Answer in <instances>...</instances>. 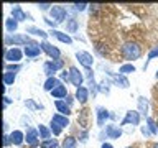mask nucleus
I'll return each mask as SVG.
<instances>
[{
  "mask_svg": "<svg viewBox=\"0 0 158 148\" xmlns=\"http://www.w3.org/2000/svg\"><path fill=\"white\" fill-rule=\"evenodd\" d=\"M8 104H12V101H10V99H8L7 96H3V107H7Z\"/></svg>",
  "mask_w": 158,
  "mask_h": 148,
  "instance_id": "a18cd8bd",
  "label": "nucleus"
},
{
  "mask_svg": "<svg viewBox=\"0 0 158 148\" xmlns=\"http://www.w3.org/2000/svg\"><path fill=\"white\" fill-rule=\"evenodd\" d=\"M155 89H156V92H158V82H156V86H155Z\"/></svg>",
  "mask_w": 158,
  "mask_h": 148,
  "instance_id": "603ef678",
  "label": "nucleus"
},
{
  "mask_svg": "<svg viewBox=\"0 0 158 148\" xmlns=\"http://www.w3.org/2000/svg\"><path fill=\"white\" fill-rule=\"evenodd\" d=\"M73 7H74L76 12H84V10H87V7H91V5L86 3V2H81V3H74Z\"/></svg>",
  "mask_w": 158,
  "mask_h": 148,
  "instance_id": "e433bc0d",
  "label": "nucleus"
},
{
  "mask_svg": "<svg viewBox=\"0 0 158 148\" xmlns=\"http://www.w3.org/2000/svg\"><path fill=\"white\" fill-rule=\"evenodd\" d=\"M49 15H51V18L56 23H63L68 17V12L64 7H61V5H53V8L49 10Z\"/></svg>",
  "mask_w": 158,
  "mask_h": 148,
  "instance_id": "0eeeda50",
  "label": "nucleus"
},
{
  "mask_svg": "<svg viewBox=\"0 0 158 148\" xmlns=\"http://www.w3.org/2000/svg\"><path fill=\"white\" fill-rule=\"evenodd\" d=\"M76 59L79 61V64H82V66L86 68V69H91L92 64H94L92 54L87 53V51H77V53H76Z\"/></svg>",
  "mask_w": 158,
  "mask_h": 148,
  "instance_id": "9b49d317",
  "label": "nucleus"
},
{
  "mask_svg": "<svg viewBox=\"0 0 158 148\" xmlns=\"http://www.w3.org/2000/svg\"><path fill=\"white\" fill-rule=\"evenodd\" d=\"M156 123H158V122H156Z\"/></svg>",
  "mask_w": 158,
  "mask_h": 148,
  "instance_id": "5fc2aeb1",
  "label": "nucleus"
},
{
  "mask_svg": "<svg viewBox=\"0 0 158 148\" xmlns=\"http://www.w3.org/2000/svg\"><path fill=\"white\" fill-rule=\"evenodd\" d=\"M140 130H142V135H143V137H145V138L152 135V132H150V130H148V127H147V125H145V127H142V128H140Z\"/></svg>",
  "mask_w": 158,
  "mask_h": 148,
  "instance_id": "a19ab883",
  "label": "nucleus"
},
{
  "mask_svg": "<svg viewBox=\"0 0 158 148\" xmlns=\"http://www.w3.org/2000/svg\"><path fill=\"white\" fill-rule=\"evenodd\" d=\"M155 58H158V46H155V48H152V49H150L147 61H145V64H143V69H147V68H148V64H150V61H152V59H155Z\"/></svg>",
  "mask_w": 158,
  "mask_h": 148,
  "instance_id": "7c9ffc66",
  "label": "nucleus"
},
{
  "mask_svg": "<svg viewBox=\"0 0 158 148\" xmlns=\"http://www.w3.org/2000/svg\"><path fill=\"white\" fill-rule=\"evenodd\" d=\"M102 135L112 138V140H117V138L122 137V128L118 125H106V133H102Z\"/></svg>",
  "mask_w": 158,
  "mask_h": 148,
  "instance_id": "4468645a",
  "label": "nucleus"
},
{
  "mask_svg": "<svg viewBox=\"0 0 158 148\" xmlns=\"http://www.w3.org/2000/svg\"><path fill=\"white\" fill-rule=\"evenodd\" d=\"M140 56H142V48H140V44H138V43H135V41L123 43V46H122V58L125 59V61L132 63V61H135V59H138Z\"/></svg>",
  "mask_w": 158,
  "mask_h": 148,
  "instance_id": "f257e3e1",
  "label": "nucleus"
},
{
  "mask_svg": "<svg viewBox=\"0 0 158 148\" xmlns=\"http://www.w3.org/2000/svg\"><path fill=\"white\" fill-rule=\"evenodd\" d=\"M3 41H5L7 46H10V44H13V46H27V44H30L33 39H30L28 35H18V33H15V35H7Z\"/></svg>",
  "mask_w": 158,
  "mask_h": 148,
  "instance_id": "f03ea898",
  "label": "nucleus"
},
{
  "mask_svg": "<svg viewBox=\"0 0 158 148\" xmlns=\"http://www.w3.org/2000/svg\"><path fill=\"white\" fill-rule=\"evenodd\" d=\"M101 148H114V146H112V143H102Z\"/></svg>",
  "mask_w": 158,
  "mask_h": 148,
  "instance_id": "de8ad7c7",
  "label": "nucleus"
},
{
  "mask_svg": "<svg viewBox=\"0 0 158 148\" xmlns=\"http://www.w3.org/2000/svg\"><path fill=\"white\" fill-rule=\"evenodd\" d=\"M10 140H12V145L20 146L25 142V133L20 132V130H13L12 133H10Z\"/></svg>",
  "mask_w": 158,
  "mask_h": 148,
  "instance_id": "aec40b11",
  "label": "nucleus"
},
{
  "mask_svg": "<svg viewBox=\"0 0 158 148\" xmlns=\"http://www.w3.org/2000/svg\"><path fill=\"white\" fill-rule=\"evenodd\" d=\"M89 94H91V92H89V89L84 87V86H81V87L76 89V96H74V97H76L81 104H86L87 99H89Z\"/></svg>",
  "mask_w": 158,
  "mask_h": 148,
  "instance_id": "6ab92c4d",
  "label": "nucleus"
},
{
  "mask_svg": "<svg viewBox=\"0 0 158 148\" xmlns=\"http://www.w3.org/2000/svg\"><path fill=\"white\" fill-rule=\"evenodd\" d=\"M40 138H41V137H40L38 128H31V127H30L27 130V133H25V142H27L31 148L41 145V143H40Z\"/></svg>",
  "mask_w": 158,
  "mask_h": 148,
  "instance_id": "423d86ee",
  "label": "nucleus"
},
{
  "mask_svg": "<svg viewBox=\"0 0 158 148\" xmlns=\"http://www.w3.org/2000/svg\"><path fill=\"white\" fill-rule=\"evenodd\" d=\"M87 115H89V112L86 110V109H84V110H81V113H79V123H81V127L82 128H86L87 127Z\"/></svg>",
  "mask_w": 158,
  "mask_h": 148,
  "instance_id": "72a5a7b5",
  "label": "nucleus"
},
{
  "mask_svg": "<svg viewBox=\"0 0 158 148\" xmlns=\"http://www.w3.org/2000/svg\"><path fill=\"white\" fill-rule=\"evenodd\" d=\"M10 143H12V140H10V135H7V133H5V135H3V146H8Z\"/></svg>",
  "mask_w": 158,
  "mask_h": 148,
  "instance_id": "79ce46f5",
  "label": "nucleus"
},
{
  "mask_svg": "<svg viewBox=\"0 0 158 148\" xmlns=\"http://www.w3.org/2000/svg\"><path fill=\"white\" fill-rule=\"evenodd\" d=\"M147 127H148V130L152 132V135H156L158 133V123L153 120V118L147 117Z\"/></svg>",
  "mask_w": 158,
  "mask_h": 148,
  "instance_id": "473e14b6",
  "label": "nucleus"
},
{
  "mask_svg": "<svg viewBox=\"0 0 158 148\" xmlns=\"http://www.w3.org/2000/svg\"><path fill=\"white\" fill-rule=\"evenodd\" d=\"M137 104H138V113L148 117V101H147V99L143 96H140L137 99Z\"/></svg>",
  "mask_w": 158,
  "mask_h": 148,
  "instance_id": "4be33fe9",
  "label": "nucleus"
},
{
  "mask_svg": "<svg viewBox=\"0 0 158 148\" xmlns=\"http://www.w3.org/2000/svg\"><path fill=\"white\" fill-rule=\"evenodd\" d=\"M153 148H158V143H155V145H153Z\"/></svg>",
  "mask_w": 158,
  "mask_h": 148,
  "instance_id": "8fccbe9b",
  "label": "nucleus"
},
{
  "mask_svg": "<svg viewBox=\"0 0 158 148\" xmlns=\"http://www.w3.org/2000/svg\"><path fill=\"white\" fill-rule=\"evenodd\" d=\"M99 91L104 92V94H109V82L106 81V79H104V81L99 84Z\"/></svg>",
  "mask_w": 158,
  "mask_h": 148,
  "instance_id": "4c0bfd02",
  "label": "nucleus"
},
{
  "mask_svg": "<svg viewBox=\"0 0 158 148\" xmlns=\"http://www.w3.org/2000/svg\"><path fill=\"white\" fill-rule=\"evenodd\" d=\"M51 123L58 125L59 128H66L69 125V118L66 115H61V113H54V115L51 117Z\"/></svg>",
  "mask_w": 158,
  "mask_h": 148,
  "instance_id": "dca6fc26",
  "label": "nucleus"
},
{
  "mask_svg": "<svg viewBox=\"0 0 158 148\" xmlns=\"http://www.w3.org/2000/svg\"><path fill=\"white\" fill-rule=\"evenodd\" d=\"M114 84L115 86H118V87H122V89H128V86H130V82H128V79H127V76H123V74H114Z\"/></svg>",
  "mask_w": 158,
  "mask_h": 148,
  "instance_id": "a211bd4d",
  "label": "nucleus"
},
{
  "mask_svg": "<svg viewBox=\"0 0 158 148\" xmlns=\"http://www.w3.org/2000/svg\"><path fill=\"white\" fill-rule=\"evenodd\" d=\"M59 77H61L63 81H66V82H68V81H69V71H68V72H66V71H63L61 74H59Z\"/></svg>",
  "mask_w": 158,
  "mask_h": 148,
  "instance_id": "37998d69",
  "label": "nucleus"
},
{
  "mask_svg": "<svg viewBox=\"0 0 158 148\" xmlns=\"http://www.w3.org/2000/svg\"><path fill=\"white\" fill-rule=\"evenodd\" d=\"M127 148H135V146H127Z\"/></svg>",
  "mask_w": 158,
  "mask_h": 148,
  "instance_id": "864d4df0",
  "label": "nucleus"
},
{
  "mask_svg": "<svg viewBox=\"0 0 158 148\" xmlns=\"http://www.w3.org/2000/svg\"><path fill=\"white\" fill-rule=\"evenodd\" d=\"M25 33H31V35H36V36H40V38H43V41L48 38V33L44 31V30H41V28H38V27H35V25H31V27H27V31Z\"/></svg>",
  "mask_w": 158,
  "mask_h": 148,
  "instance_id": "b1692460",
  "label": "nucleus"
},
{
  "mask_svg": "<svg viewBox=\"0 0 158 148\" xmlns=\"http://www.w3.org/2000/svg\"><path fill=\"white\" fill-rule=\"evenodd\" d=\"M64 61L63 59H54V61H46L43 64V72L48 77H54V72H58L59 69H63Z\"/></svg>",
  "mask_w": 158,
  "mask_h": 148,
  "instance_id": "7ed1b4c3",
  "label": "nucleus"
},
{
  "mask_svg": "<svg viewBox=\"0 0 158 148\" xmlns=\"http://www.w3.org/2000/svg\"><path fill=\"white\" fill-rule=\"evenodd\" d=\"M64 101H66V102H68V104H69V105H71V104H73V102H74V97H73V96H68V97H66V99H64Z\"/></svg>",
  "mask_w": 158,
  "mask_h": 148,
  "instance_id": "49530a36",
  "label": "nucleus"
},
{
  "mask_svg": "<svg viewBox=\"0 0 158 148\" xmlns=\"http://www.w3.org/2000/svg\"><path fill=\"white\" fill-rule=\"evenodd\" d=\"M51 96L56 99V101H59V99H66L68 97V91H66V86H58L54 91H51Z\"/></svg>",
  "mask_w": 158,
  "mask_h": 148,
  "instance_id": "5701e85b",
  "label": "nucleus"
},
{
  "mask_svg": "<svg viewBox=\"0 0 158 148\" xmlns=\"http://www.w3.org/2000/svg\"><path fill=\"white\" fill-rule=\"evenodd\" d=\"M96 113H97V125H99V127H102L104 123L109 120V118H114V117H115L114 113L109 112L106 107H101V105L96 107Z\"/></svg>",
  "mask_w": 158,
  "mask_h": 148,
  "instance_id": "f8f14e48",
  "label": "nucleus"
},
{
  "mask_svg": "<svg viewBox=\"0 0 158 148\" xmlns=\"http://www.w3.org/2000/svg\"><path fill=\"white\" fill-rule=\"evenodd\" d=\"M17 72H3V86H13Z\"/></svg>",
  "mask_w": 158,
  "mask_h": 148,
  "instance_id": "cd10ccee",
  "label": "nucleus"
},
{
  "mask_svg": "<svg viewBox=\"0 0 158 148\" xmlns=\"http://www.w3.org/2000/svg\"><path fill=\"white\" fill-rule=\"evenodd\" d=\"M40 46H41V49L49 56V59H51V61H54V59H61V51H59V49L54 46V44H51L49 41H46V39H44V41L40 43Z\"/></svg>",
  "mask_w": 158,
  "mask_h": 148,
  "instance_id": "39448f33",
  "label": "nucleus"
},
{
  "mask_svg": "<svg viewBox=\"0 0 158 148\" xmlns=\"http://www.w3.org/2000/svg\"><path fill=\"white\" fill-rule=\"evenodd\" d=\"M120 125H140V113H138V110H127Z\"/></svg>",
  "mask_w": 158,
  "mask_h": 148,
  "instance_id": "1a4fd4ad",
  "label": "nucleus"
},
{
  "mask_svg": "<svg viewBox=\"0 0 158 148\" xmlns=\"http://www.w3.org/2000/svg\"><path fill=\"white\" fill-rule=\"evenodd\" d=\"M77 28H79V23H77V20H76V18H71V20H68L66 30H68L69 33H76V31H77Z\"/></svg>",
  "mask_w": 158,
  "mask_h": 148,
  "instance_id": "2f4dec72",
  "label": "nucleus"
},
{
  "mask_svg": "<svg viewBox=\"0 0 158 148\" xmlns=\"http://www.w3.org/2000/svg\"><path fill=\"white\" fill-rule=\"evenodd\" d=\"M49 35H53L56 39H59L61 43H64V44H71L73 43V38L69 36L68 33H64V31H59V30H51L49 31Z\"/></svg>",
  "mask_w": 158,
  "mask_h": 148,
  "instance_id": "f3484780",
  "label": "nucleus"
},
{
  "mask_svg": "<svg viewBox=\"0 0 158 148\" xmlns=\"http://www.w3.org/2000/svg\"><path fill=\"white\" fill-rule=\"evenodd\" d=\"M38 132H40V137L43 138V142L44 140H49V138H51V128H48L46 125H41V123H40L38 125Z\"/></svg>",
  "mask_w": 158,
  "mask_h": 148,
  "instance_id": "a878e982",
  "label": "nucleus"
},
{
  "mask_svg": "<svg viewBox=\"0 0 158 148\" xmlns=\"http://www.w3.org/2000/svg\"><path fill=\"white\" fill-rule=\"evenodd\" d=\"M23 54H25V53H23L20 48H10V49H5V54H3V58H5V61H7V63L18 64L20 61H22Z\"/></svg>",
  "mask_w": 158,
  "mask_h": 148,
  "instance_id": "20e7f679",
  "label": "nucleus"
},
{
  "mask_svg": "<svg viewBox=\"0 0 158 148\" xmlns=\"http://www.w3.org/2000/svg\"><path fill=\"white\" fill-rule=\"evenodd\" d=\"M7 128H8V123H7V120H3V130L7 132Z\"/></svg>",
  "mask_w": 158,
  "mask_h": 148,
  "instance_id": "09e8293b",
  "label": "nucleus"
},
{
  "mask_svg": "<svg viewBox=\"0 0 158 148\" xmlns=\"http://www.w3.org/2000/svg\"><path fill=\"white\" fill-rule=\"evenodd\" d=\"M25 105H27L28 109H36V110H43L44 109L43 104H36V102H33L31 99H27V101H25Z\"/></svg>",
  "mask_w": 158,
  "mask_h": 148,
  "instance_id": "f704fd0d",
  "label": "nucleus"
},
{
  "mask_svg": "<svg viewBox=\"0 0 158 148\" xmlns=\"http://www.w3.org/2000/svg\"><path fill=\"white\" fill-rule=\"evenodd\" d=\"M38 8L41 10V12H48V10L53 8V5L51 3H38Z\"/></svg>",
  "mask_w": 158,
  "mask_h": 148,
  "instance_id": "58836bf2",
  "label": "nucleus"
},
{
  "mask_svg": "<svg viewBox=\"0 0 158 148\" xmlns=\"http://www.w3.org/2000/svg\"><path fill=\"white\" fill-rule=\"evenodd\" d=\"M81 142H82V143H86V142H87V130H84V132H82V135H81Z\"/></svg>",
  "mask_w": 158,
  "mask_h": 148,
  "instance_id": "c03bdc74",
  "label": "nucleus"
},
{
  "mask_svg": "<svg viewBox=\"0 0 158 148\" xmlns=\"http://www.w3.org/2000/svg\"><path fill=\"white\" fill-rule=\"evenodd\" d=\"M54 107H56V110L58 113H61V115H71V105L66 102V101H63V99H59V101H54Z\"/></svg>",
  "mask_w": 158,
  "mask_h": 148,
  "instance_id": "2eb2a0df",
  "label": "nucleus"
},
{
  "mask_svg": "<svg viewBox=\"0 0 158 148\" xmlns=\"http://www.w3.org/2000/svg\"><path fill=\"white\" fill-rule=\"evenodd\" d=\"M43 20H44V23H48V25H49V27H51V30H56V25H58V23H56V22H54V20H53V18H46V17H44Z\"/></svg>",
  "mask_w": 158,
  "mask_h": 148,
  "instance_id": "ea45409f",
  "label": "nucleus"
},
{
  "mask_svg": "<svg viewBox=\"0 0 158 148\" xmlns=\"http://www.w3.org/2000/svg\"><path fill=\"white\" fill-rule=\"evenodd\" d=\"M22 66L20 64H12V63H7L5 64V72H18Z\"/></svg>",
  "mask_w": 158,
  "mask_h": 148,
  "instance_id": "c9c22d12",
  "label": "nucleus"
},
{
  "mask_svg": "<svg viewBox=\"0 0 158 148\" xmlns=\"http://www.w3.org/2000/svg\"><path fill=\"white\" fill-rule=\"evenodd\" d=\"M41 46H40V43H36V41H31L30 44H27L25 46V49H23V53H25V56L27 58H38L40 54H41Z\"/></svg>",
  "mask_w": 158,
  "mask_h": 148,
  "instance_id": "9d476101",
  "label": "nucleus"
},
{
  "mask_svg": "<svg viewBox=\"0 0 158 148\" xmlns=\"http://www.w3.org/2000/svg\"><path fill=\"white\" fill-rule=\"evenodd\" d=\"M155 77H156V79H158V71H156V72H155Z\"/></svg>",
  "mask_w": 158,
  "mask_h": 148,
  "instance_id": "3c124183",
  "label": "nucleus"
},
{
  "mask_svg": "<svg viewBox=\"0 0 158 148\" xmlns=\"http://www.w3.org/2000/svg\"><path fill=\"white\" fill-rule=\"evenodd\" d=\"M69 82H71L73 86H76V89H77V87H81V86H82V82H84L82 72L79 71L76 66H71V68H69Z\"/></svg>",
  "mask_w": 158,
  "mask_h": 148,
  "instance_id": "6e6552de",
  "label": "nucleus"
},
{
  "mask_svg": "<svg viewBox=\"0 0 158 148\" xmlns=\"http://www.w3.org/2000/svg\"><path fill=\"white\" fill-rule=\"evenodd\" d=\"M12 18H15L17 22H23V20H31V15L27 13V12H23L22 7L20 5H13L12 7Z\"/></svg>",
  "mask_w": 158,
  "mask_h": 148,
  "instance_id": "ddd939ff",
  "label": "nucleus"
},
{
  "mask_svg": "<svg viewBox=\"0 0 158 148\" xmlns=\"http://www.w3.org/2000/svg\"><path fill=\"white\" fill-rule=\"evenodd\" d=\"M76 146H77V140L71 135L63 140V148H76Z\"/></svg>",
  "mask_w": 158,
  "mask_h": 148,
  "instance_id": "c756f323",
  "label": "nucleus"
},
{
  "mask_svg": "<svg viewBox=\"0 0 158 148\" xmlns=\"http://www.w3.org/2000/svg\"><path fill=\"white\" fill-rule=\"evenodd\" d=\"M137 69H135V66H133L132 63H125V64H122L120 68H118V72L120 74H123V76H127V74H132V72H135Z\"/></svg>",
  "mask_w": 158,
  "mask_h": 148,
  "instance_id": "bb28decb",
  "label": "nucleus"
},
{
  "mask_svg": "<svg viewBox=\"0 0 158 148\" xmlns=\"http://www.w3.org/2000/svg\"><path fill=\"white\" fill-rule=\"evenodd\" d=\"M58 86H61V81H59L58 77H48L46 81H44V84H43V89H44V91H48V92H51Z\"/></svg>",
  "mask_w": 158,
  "mask_h": 148,
  "instance_id": "412c9836",
  "label": "nucleus"
},
{
  "mask_svg": "<svg viewBox=\"0 0 158 148\" xmlns=\"http://www.w3.org/2000/svg\"><path fill=\"white\" fill-rule=\"evenodd\" d=\"M5 28H7L8 35H15V31L18 28V22L15 18H7L5 20Z\"/></svg>",
  "mask_w": 158,
  "mask_h": 148,
  "instance_id": "393cba45",
  "label": "nucleus"
},
{
  "mask_svg": "<svg viewBox=\"0 0 158 148\" xmlns=\"http://www.w3.org/2000/svg\"><path fill=\"white\" fill-rule=\"evenodd\" d=\"M40 148H59V142L56 140V138H49V140L41 142Z\"/></svg>",
  "mask_w": 158,
  "mask_h": 148,
  "instance_id": "c85d7f7f",
  "label": "nucleus"
}]
</instances>
